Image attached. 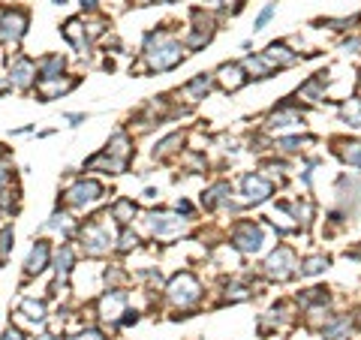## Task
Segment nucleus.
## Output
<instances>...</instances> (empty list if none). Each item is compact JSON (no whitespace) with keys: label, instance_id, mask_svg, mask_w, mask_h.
Segmentation results:
<instances>
[{"label":"nucleus","instance_id":"1","mask_svg":"<svg viewBox=\"0 0 361 340\" xmlns=\"http://www.w3.org/2000/svg\"><path fill=\"white\" fill-rule=\"evenodd\" d=\"M145 57H148L150 69H172L180 64L184 48H180L166 31H157V34H148V39H145Z\"/></svg>","mask_w":361,"mask_h":340},{"label":"nucleus","instance_id":"2","mask_svg":"<svg viewBox=\"0 0 361 340\" xmlns=\"http://www.w3.org/2000/svg\"><path fill=\"white\" fill-rule=\"evenodd\" d=\"M82 247L87 256H106L115 247V229L108 226V214L87 220L82 226Z\"/></svg>","mask_w":361,"mask_h":340},{"label":"nucleus","instance_id":"3","mask_svg":"<svg viewBox=\"0 0 361 340\" xmlns=\"http://www.w3.org/2000/svg\"><path fill=\"white\" fill-rule=\"evenodd\" d=\"M27 9L22 6H3L0 9V43L15 45L27 34Z\"/></svg>","mask_w":361,"mask_h":340},{"label":"nucleus","instance_id":"4","mask_svg":"<svg viewBox=\"0 0 361 340\" xmlns=\"http://www.w3.org/2000/svg\"><path fill=\"white\" fill-rule=\"evenodd\" d=\"M169 302L178 304V307H190V304H196L199 302V295H202V286H199V280L193 274H187V271H180L172 277V283H169Z\"/></svg>","mask_w":361,"mask_h":340},{"label":"nucleus","instance_id":"5","mask_svg":"<svg viewBox=\"0 0 361 340\" xmlns=\"http://www.w3.org/2000/svg\"><path fill=\"white\" fill-rule=\"evenodd\" d=\"M106 196V187L99 184V181H90V178H85V181H78L73 184L64 193V202L66 208H87V205H94L99 202V199Z\"/></svg>","mask_w":361,"mask_h":340},{"label":"nucleus","instance_id":"6","mask_svg":"<svg viewBox=\"0 0 361 340\" xmlns=\"http://www.w3.org/2000/svg\"><path fill=\"white\" fill-rule=\"evenodd\" d=\"M6 64H9V82H13V87L30 91L36 85V64L30 57L15 55V57H6Z\"/></svg>","mask_w":361,"mask_h":340},{"label":"nucleus","instance_id":"7","mask_svg":"<svg viewBox=\"0 0 361 340\" xmlns=\"http://www.w3.org/2000/svg\"><path fill=\"white\" fill-rule=\"evenodd\" d=\"M148 226H150V235L154 238H163V241H169V238H178L187 232V223L180 217H172V214H150L148 217Z\"/></svg>","mask_w":361,"mask_h":340},{"label":"nucleus","instance_id":"8","mask_svg":"<svg viewBox=\"0 0 361 340\" xmlns=\"http://www.w3.org/2000/svg\"><path fill=\"white\" fill-rule=\"evenodd\" d=\"M232 244L238 250H244V253H259L262 250V229L256 223H238L235 232H232Z\"/></svg>","mask_w":361,"mask_h":340},{"label":"nucleus","instance_id":"9","mask_svg":"<svg viewBox=\"0 0 361 340\" xmlns=\"http://www.w3.org/2000/svg\"><path fill=\"white\" fill-rule=\"evenodd\" d=\"M48 262H52V244L48 241H34V247H30V253L24 259V277H36V274H43Z\"/></svg>","mask_w":361,"mask_h":340},{"label":"nucleus","instance_id":"10","mask_svg":"<svg viewBox=\"0 0 361 340\" xmlns=\"http://www.w3.org/2000/svg\"><path fill=\"white\" fill-rule=\"evenodd\" d=\"M99 307V316L106 319V323H120V316L127 313V295L120 292V289H108V292H103V298L97 302Z\"/></svg>","mask_w":361,"mask_h":340},{"label":"nucleus","instance_id":"11","mask_svg":"<svg viewBox=\"0 0 361 340\" xmlns=\"http://www.w3.org/2000/svg\"><path fill=\"white\" fill-rule=\"evenodd\" d=\"M76 85H78L76 78H39L36 82V97H39V103H52V99L69 94Z\"/></svg>","mask_w":361,"mask_h":340},{"label":"nucleus","instance_id":"12","mask_svg":"<svg viewBox=\"0 0 361 340\" xmlns=\"http://www.w3.org/2000/svg\"><path fill=\"white\" fill-rule=\"evenodd\" d=\"M292 268H295V256H292V250L289 247L274 250V253L268 256V262H265L268 277H277V280H286L289 274H292Z\"/></svg>","mask_w":361,"mask_h":340},{"label":"nucleus","instance_id":"13","mask_svg":"<svg viewBox=\"0 0 361 340\" xmlns=\"http://www.w3.org/2000/svg\"><path fill=\"white\" fill-rule=\"evenodd\" d=\"M15 316L22 319V323L34 325V328H43V325H45V319H48V313H45V304H43V302H34V298H24V302L18 304Z\"/></svg>","mask_w":361,"mask_h":340},{"label":"nucleus","instance_id":"14","mask_svg":"<svg viewBox=\"0 0 361 340\" xmlns=\"http://www.w3.org/2000/svg\"><path fill=\"white\" fill-rule=\"evenodd\" d=\"M64 36H66V43H73L76 52H87V45H90V36L85 31V22L82 18H69V22L64 24Z\"/></svg>","mask_w":361,"mask_h":340},{"label":"nucleus","instance_id":"15","mask_svg":"<svg viewBox=\"0 0 361 340\" xmlns=\"http://www.w3.org/2000/svg\"><path fill=\"white\" fill-rule=\"evenodd\" d=\"M73 265H76V253H73V247L64 244L55 253V274H57V283H66V277L73 274Z\"/></svg>","mask_w":361,"mask_h":340},{"label":"nucleus","instance_id":"16","mask_svg":"<svg viewBox=\"0 0 361 340\" xmlns=\"http://www.w3.org/2000/svg\"><path fill=\"white\" fill-rule=\"evenodd\" d=\"M64 55H45L36 61V76L39 78H60V73H64Z\"/></svg>","mask_w":361,"mask_h":340},{"label":"nucleus","instance_id":"17","mask_svg":"<svg viewBox=\"0 0 361 340\" xmlns=\"http://www.w3.org/2000/svg\"><path fill=\"white\" fill-rule=\"evenodd\" d=\"M244 196L250 202H262V199L271 196V181H265V178H259V175H247L244 178Z\"/></svg>","mask_w":361,"mask_h":340},{"label":"nucleus","instance_id":"18","mask_svg":"<svg viewBox=\"0 0 361 340\" xmlns=\"http://www.w3.org/2000/svg\"><path fill=\"white\" fill-rule=\"evenodd\" d=\"M220 82H223L226 91H235V87H241L247 82V76L238 64H226V66H220Z\"/></svg>","mask_w":361,"mask_h":340},{"label":"nucleus","instance_id":"19","mask_svg":"<svg viewBox=\"0 0 361 340\" xmlns=\"http://www.w3.org/2000/svg\"><path fill=\"white\" fill-rule=\"evenodd\" d=\"M108 217L118 220L120 226H127L129 220L136 217V205H133V199H118V202L112 205V211H108Z\"/></svg>","mask_w":361,"mask_h":340},{"label":"nucleus","instance_id":"20","mask_svg":"<svg viewBox=\"0 0 361 340\" xmlns=\"http://www.w3.org/2000/svg\"><path fill=\"white\" fill-rule=\"evenodd\" d=\"M229 196H232V190H229V184H214V187H211L208 193L202 196V205H205V208H217V205L229 202Z\"/></svg>","mask_w":361,"mask_h":340},{"label":"nucleus","instance_id":"21","mask_svg":"<svg viewBox=\"0 0 361 340\" xmlns=\"http://www.w3.org/2000/svg\"><path fill=\"white\" fill-rule=\"evenodd\" d=\"M295 124H301V118H298L289 106H283L280 112L271 115V124H268V127H271V129H286V127H295Z\"/></svg>","mask_w":361,"mask_h":340},{"label":"nucleus","instance_id":"22","mask_svg":"<svg viewBox=\"0 0 361 340\" xmlns=\"http://www.w3.org/2000/svg\"><path fill=\"white\" fill-rule=\"evenodd\" d=\"M265 61H268V66H274V64H292L295 61V55H289V48L286 45H280V43H274V45H268V52L262 55Z\"/></svg>","mask_w":361,"mask_h":340},{"label":"nucleus","instance_id":"23","mask_svg":"<svg viewBox=\"0 0 361 340\" xmlns=\"http://www.w3.org/2000/svg\"><path fill=\"white\" fill-rule=\"evenodd\" d=\"M13 244H15V232H13V226H0V268L6 265L9 253H13Z\"/></svg>","mask_w":361,"mask_h":340},{"label":"nucleus","instance_id":"24","mask_svg":"<svg viewBox=\"0 0 361 340\" xmlns=\"http://www.w3.org/2000/svg\"><path fill=\"white\" fill-rule=\"evenodd\" d=\"M178 145H184V133H172L169 139H163V142H160V145L154 148V160H163V157H169V154H172Z\"/></svg>","mask_w":361,"mask_h":340},{"label":"nucleus","instance_id":"25","mask_svg":"<svg viewBox=\"0 0 361 340\" xmlns=\"http://www.w3.org/2000/svg\"><path fill=\"white\" fill-rule=\"evenodd\" d=\"M340 157H344L349 166H361V142H344L340 145Z\"/></svg>","mask_w":361,"mask_h":340},{"label":"nucleus","instance_id":"26","mask_svg":"<svg viewBox=\"0 0 361 340\" xmlns=\"http://www.w3.org/2000/svg\"><path fill=\"white\" fill-rule=\"evenodd\" d=\"M208 87H211V76H199V78H193L184 91L190 94V99H199L202 94H208Z\"/></svg>","mask_w":361,"mask_h":340},{"label":"nucleus","instance_id":"27","mask_svg":"<svg viewBox=\"0 0 361 340\" xmlns=\"http://www.w3.org/2000/svg\"><path fill=\"white\" fill-rule=\"evenodd\" d=\"M115 244H118L120 253H129V250H136V247H139V235H136V232H129V229H124V232L115 238Z\"/></svg>","mask_w":361,"mask_h":340},{"label":"nucleus","instance_id":"28","mask_svg":"<svg viewBox=\"0 0 361 340\" xmlns=\"http://www.w3.org/2000/svg\"><path fill=\"white\" fill-rule=\"evenodd\" d=\"M344 332H349V319L340 316V319H334L331 325H325V328H323V337H325V340H337Z\"/></svg>","mask_w":361,"mask_h":340},{"label":"nucleus","instance_id":"29","mask_svg":"<svg viewBox=\"0 0 361 340\" xmlns=\"http://www.w3.org/2000/svg\"><path fill=\"white\" fill-rule=\"evenodd\" d=\"M328 268V259L325 256H310L304 259V265H301V274H319Z\"/></svg>","mask_w":361,"mask_h":340},{"label":"nucleus","instance_id":"30","mask_svg":"<svg viewBox=\"0 0 361 340\" xmlns=\"http://www.w3.org/2000/svg\"><path fill=\"white\" fill-rule=\"evenodd\" d=\"M344 115L349 118L353 127H361V99H349V103L344 106Z\"/></svg>","mask_w":361,"mask_h":340},{"label":"nucleus","instance_id":"31","mask_svg":"<svg viewBox=\"0 0 361 340\" xmlns=\"http://www.w3.org/2000/svg\"><path fill=\"white\" fill-rule=\"evenodd\" d=\"M66 220H69L66 214H55V217L48 220V223H45L43 229H45V232H52V229H64V232H66V229H69V223H66Z\"/></svg>","mask_w":361,"mask_h":340},{"label":"nucleus","instance_id":"32","mask_svg":"<svg viewBox=\"0 0 361 340\" xmlns=\"http://www.w3.org/2000/svg\"><path fill=\"white\" fill-rule=\"evenodd\" d=\"M13 184H15V172H13V169H0V190L13 187Z\"/></svg>","mask_w":361,"mask_h":340},{"label":"nucleus","instance_id":"33","mask_svg":"<svg viewBox=\"0 0 361 340\" xmlns=\"http://www.w3.org/2000/svg\"><path fill=\"white\" fill-rule=\"evenodd\" d=\"M73 340H106V337H103V332H97V328H85V332L76 334Z\"/></svg>","mask_w":361,"mask_h":340},{"label":"nucleus","instance_id":"34","mask_svg":"<svg viewBox=\"0 0 361 340\" xmlns=\"http://www.w3.org/2000/svg\"><path fill=\"white\" fill-rule=\"evenodd\" d=\"M0 340H24V334H22V328H15V325H9L3 334H0Z\"/></svg>","mask_w":361,"mask_h":340},{"label":"nucleus","instance_id":"35","mask_svg":"<svg viewBox=\"0 0 361 340\" xmlns=\"http://www.w3.org/2000/svg\"><path fill=\"white\" fill-rule=\"evenodd\" d=\"M271 15H274V6H268V9H262V13H259V18H256V27H265Z\"/></svg>","mask_w":361,"mask_h":340},{"label":"nucleus","instance_id":"36","mask_svg":"<svg viewBox=\"0 0 361 340\" xmlns=\"http://www.w3.org/2000/svg\"><path fill=\"white\" fill-rule=\"evenodd\" d=\"M9 91H13V82H9V76H3V73H0V97H3V94H9Z\"/></svg>","mask_w":361,"mask_h":340},{"label":"nucleus","instance_id":"37","mask_svg":"<svg viewBox=\"0 0 361 340\" xmlns=\"http://www.w3.org/2000/svg\"><path fill=\"white\" fill-rule=\"evenodd\" d=\"M66 121H69V127H78L85 121V115H66Z\"/></svg>","mask_w":361,"mask_h":340},{"label":"nucleus","instance_id":"38","mask_svg":"<svg viewBox=\"0 0 361 340\" xmlns=\"http://www.w3.org/2000/svg\"><path fill=\"white\" fill-rule=\"evenodd\" d=\"M82 6H87V9H94V6H97V0H82Z\"/></svg>","mask_w":361,"mask_h":340},{"label":"nucleus","instance_id":"39","mask_svg":"<svg viewBox=\"0 0 361 340\" xmlns=\"http://www.w3.org/2000/svg\"><path fill=\"white\" fill-rule=\"evenodd\" d=\"M36 340H60V337H52V334H43V337H36Z\"/></svg>","mask_w":361,"mask_h":340},{"label":"nucleus","instance_id":"40","mask_svg":"<svg viewBox=\"0 0 361 340\" xmlns=\"http://www.w3.org/2000/svg\"><path fill=\"white\" fill-rule=\"evenodd\" d=\"M55 3H57V6H64V3H66V0H55Z\"/></svg>","mask_w":361,"mask_h":340},{"label":"nucleus","instance_id":"41","mask_svg":"<svg viewBox=\"0 0 361 340\" xmlns=\"http://www.w3.org/2000/svg\"><path fill=\"white\" fill-rule=\"evenodd\" d=\"M205 3H220V0H205Z\"/></svg>","mask_w":361,"mask_h":340},{"label":"nucleus","instance_id":"42","mask_svg":"<svg viewBox=\"0 0 361 340\" xmlns=\"http://www.w3.org/2000/svg\"><path fill=\"white\" fill-rule=\"evenodd\" d=\"M358 325H361V319H358Z\"/></svg>","mask_w":361,"mask_h":340}]
</instances>
